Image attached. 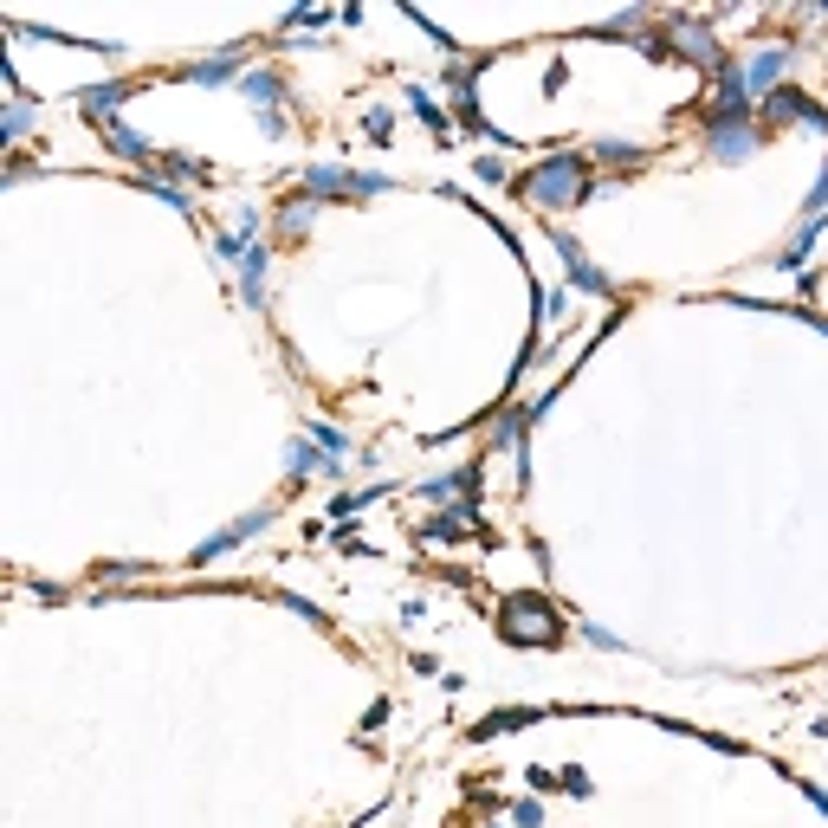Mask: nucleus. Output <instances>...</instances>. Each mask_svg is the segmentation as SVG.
I'll return each mask as SVG.
<instances>
[{
  "label": "nucleus",
  "instance_id": "nucleus-1",
  "mask_svg": "<svg viewBox=\"0 0 828 828\" xmlns=\"http://www.w3.org/2000/svg\"><path fill=\"white\" fill-rule=\"evenodd\" d=\"M518 188H524L537 207H570V201L589 195V169H583V156H550V162H537V169L524 175Z\"/></svg>",
  "mask_w": 828,
  "mask_h": 828
},
{
  "label": "nucleus",
  "instance_id": "nucleus-2",
  "mask_svg": "<svg viewBox=\"0 0 828 828\" xmlns=\"http://www.w3.org/2000/svg\"><path fill=\"white\" fill-rule=\"evenodd\" d=\"M505 634H512V641H531V647H550L557 641V615H550V602L524 596V602L505 609Z\"/></svg>",
  "mask_w": 828,
  "mask_h": 828
},
{
  "label": "nucleus",
  "instance_id": "nucleus-3",
  "mask_svg": "<svg viewBox=\"0 0 828 828\" xmlns=\"http://www.w3.org/2000/svg\"><path fill=\"white\" fill-rule=\"evenodd\" d=\"M305 195L330 201V195H389V175H350V169H311Z\"/></svg>",
  "mask_w": 828,
  "mask_h": 828
},
{
  "label": "nucleus",
  "instance_id": "nucleus-4",
  "mask_svg": "<svg viewBox=\"0 0 828 828\" xmlns=\"http://www.w3.org/2000/svg\"><path fill=\"white\" fill-rule=\"evenodd\" d=\"M764 117H770V123H816V130H828V110L809 104L803 91H783V85L764 98Z\"/></svg>",
  "mask_w": 828,
  "mask_h": 828
},
{
  "label": "nucleus",
  "instance_id": "nucleus-5",
  "mask_svg": "<svg viewBox=\"0 0 828 828\" xmlns=\"http://www.w3.org/2000/svg\"><path fill=\"white\" fill-rule=\"evenodd\" d=\"M744 91H751V85H744L738 65H719V104H712V123H744V110H751V104H744Z\"/></svg>",
  "mask_w": 828,
  "mask_h": 828
},
{
  "label": "nucleus",
  "instance_id": "nucleus-6",
  "mask_svg": "<svg viewBox=\"0 0 828 828\" xmlns=\"http://www.w3.org/2000/svg\"><path fill=\"white\" fill-rule=\"evenodd\" d=\"M266 524H272V512H253V518L227 524V531H220V537H207V544L195 550V563H214V557H227L233 544H246V537H259V531H266Z\"/></svg>",
  "mask_w": 828,
  "mask_h": 828
},
{
  "label": "nucleus",
  "instance_id": "nucleus-7",
  "mask_svg": "<svg viewBox=\"0 0 828 828\" xmlns=\"http://www.w3.org/2000/svg\"><path fill=\"white\" fill-rule=\"evenodd\" d=\"M667 39H673V46H686V59H699V65H719V39H712L699 20H667Z\"/></svg>",
  "mask_w": 828,
  "mask_h": 828
},
{
  "label": "nucleus",
  "instance_id": "nucleus-8",
  "mask_svg": "<svg viewBox=\"0 0 828 828\" xmlns=\"http://www.w3.org/2000/svg\"><path fill=\"white\" fill-rule=\"evenodd\" d=\"M751 149H757L751 123H712V156H719V162H744Z\"/></svg>",
  "mask_w": 828,
  "mask_h": 828
},
{
  "label": "nucleus",
  "instance_id": "nucleus-9",
  "mask_svg": "<svg viewBox=\"0 0 828 828\" xmlns=\"http://www.w3.org/2000/svg\"><path fill=\"white\" fill-rule=\"evenodd\" d=\"M783 72H790V46H764V52H757V65L744 72V85H751V91H764V98H770Z\"/></svg>",
  "mask_w": 828,
  "mask_h": 828
},
{
  "label": "nucleus",
  "instance_id": "nucleus-10",
  "mask_svg": "<svg viewBox=\"0 0 828 828\" xmlns=\"http://www.w3.org/2000/svg\"><path fill=\"white\" fill-rule=\"evenodd\" d=\"M557 253H563V266H570V279L583 285V292H596V298L609 292V279H602V272H596V266H589V259H583V246H576V240H557Z\"/></svg>",
  "mask_w": 828,
  "mask_h": 828
},
{
  "label": "nucleus",
  "instance_id": "nucleus-11",
  "mask_svg": "<svg viewBox=\"0 0 828 828\" xmlns=\"http://www.w3.org/2000/svg\"><path fill=\"white\" fill-rule=\"evenodd\" d=\"M104 143L117 149V156H130V162H162L156 149H149V143H143V136H136V130H123V123H104Z\"/></svg>",
  "mask_w": 828,
  "mask_h": 828
},
{
  "label": "nucleus",
  "instance_id": "nucleus-12",
  "mask_svg": "<svg viewBox=\"0 0 828 828\" xmlns=\"http://www.w3.org/2000/svg\"><path fill=\"white\" fill-rule=\"evenodd\" d=\"M240 52H220V59H201V65H188V78H195V85H227L233 72H240Z\"/></svg>",
  "mask_w": 828,
  "mask_h": 828
},
{
  "label": "nucleus",
  "instance_id": "nucleus-13",
  "mask_svg": "<svg viewBox=\"0 0 828 828\" xmlns=\"http://www.w3.org/2000/svg\"><path fill=\"white\" fill-rule=\"evenodd\" d=\"M123 91H130V85H91V91H78V104H85L98 123H110V110L123 104Z\"/></svg>",
  "mask_w": 828,
  "mask_h": 828
},
{
  "label": "nucleus",
  "instance_id": "nucleus-14",
  "mask_svg": "<svg viewBox=\"0 0 828 828\" xmlns=\"http://www.w3.org/2000/svg\"><path fill=\"white\" fill-rule=\"evenodd\" d=\"M473 531V512H440L434 524H427V544H453V537Z\"/></svg>",
  "mask_w": 828,
  "mask_h": 828
},
{
  "label": "nucleus",
  "instance_id": "nucleus-15",
  "mask_svg": "<svg viewBox=\"0 0 828 828\" xmlns=\"http://www.w3.org/2000/svg\"><path fill=\"white\" fill-rule=\"evenodd\" d=\"M292 473H298V479H305V473H330V466H324V447L298 440V447H292Z\"/></svg>",
  "mask_w": 828,
  "mask_h": 828
},
{
  "label": "nucleus",
  "instance_id": "nucleus-16",
  "mask_svg": "<svg viewBox=\"0 0 828 828\" xmlns=\"http://www.w3.org/2000/svg\"><path fill=\"white\" fill-rule=\"evenodd\" d=\"M246 98L253 104H279V78L272 72H246Z\"/></svg>",
  "mask_w": 828,
  "mask_h": 828
},
{
  "label": "nucleus",
  "instance_id": "nucleus-17",
  "mask_svg": "<svg viewBox=\"0 0 828 828\" xmlns=\"http://www.w3.org/2000/svg\"><path fill=\"white\" fill-rule=\"evenodd\" d=\"M596 156L609 162V169H621V162H634V156H641V149H634V143H596Z\"/></svg>",
  "mask_w": 828,
  "mask_h": 828
},
{
  "label": "nucleus",
  "instance_id": "nucleus-18",
  "mask_svg": "<svg viewBox=\"0 0 828 828\" xmlns=\"http://www.w3.org/2000/svg\"><path fill=\"white\" fill-rule=\"evenodd\" d=\"M26 117H33V110H26V104H13V110H7V143H20V130H26Z\"/></svg>",
  "mask_w": 828,
  "mask_h": 828
},
{
  "label": "nucleus",
  "instance_id": "nucleus-19",
  "mask_svg": "<svg viewBox=\"0 0 828 828\" xmlns=\"http://www.w3.org/2000/svg\"><path fill=\"white\" fill-rule=\"evenodd\" d=\"M305 220H311V207H305V201L285 207V233H305Z\"/></svg>",
  "mask_w": 828,
  "mask_h": 828
},
{
  "label": "nucleus",
  "instance_id": "nucleus-20",
  "mask_svg": "<svg viewBox=\"0 0 828 828\" xmlns=\"http://www.w3.org/2000/svg\"><path fill=\"white\" fill-rule=\"evenodd\" d=\"M311 440H317L324 453H343V434H337V427H311Z\"/></svg>",
  "mask_w": 828,
  "mask_h": 828
},
{
  "label": "nucleus",
  "instance_id": "nucleus-21",
  "mask_svg": "<svg viewBox=\"0 0 828 828\" xmlns=\"http://www.w3.org/2000/svg\"><path fill=\"white\" fill-rule=\"evenodd\" d=\"M408 104H414V110H421V117H427V123H434V130H447V123H440V110H434V98H427V91H414V98H408Z\"/></svg>",
  "mask_w": 828,
  "mask_h": 828
}]
</instances>
